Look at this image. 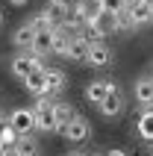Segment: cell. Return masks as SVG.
Masks as SVG:
<instances>
[{
  "instance_id": "16",
  "label": "cell",
  "mask_w": 153,
  "mask_h": 156,
  "mask_svg": "<svg viewBox=\"0 0 153 156\" xmlns=\"http://www.w3.org/2000/svg\"><path fill=\"white\" fill-rule=\"evenodd\" d=\"M136 133H138V139H144V141H153V109H141L136 118Z\"/></svg>"
},
{
  "instance_id": "4",
  "label": "cell",
  "mask_w": 153,
  "mask_h": 156,
  "mask_svg": "<svg viewBox=\"0 0 153 156\" xmlns=\"http://www.w3.org/2000/svg\"><path fill=\"white\" fill-rule=\"evenodd\" d=\"M6 124L18 133V136H30V133L35 130V115H33V109H27V106H18V109H12V112H9Z\"/></svg>"
},
{
  "instance_id": "25",
  "label": "cell",
  "mask_w": 153,
  "mask_h": 156,
  "mask_svg": "<svg viewBox=\"0 0 153 156\" xmlns=\"http://www.w3.org/2000/svg\"><path fill=\"white\" fill-rule=\"evenodd\" d=\"M0 24H3V12H0Z\"/></svg>"
},
{
  "instance_id": "2",
  "label": "cell",
  "mask_w": 153,
  "mask_h": 156,
  "mask_svg": "<svg viewBox=\"0 0 153 156\" xmlns=\"http://www.w3.org/2000/svg\"><path fill=\"white\" fill-rule=\"evenodd\" d=\"M33 115H35V130L38 133H56V124H53V97L50 94L35 97Z\"/></svg>"
},
{
  "instance_id": "10",
  "label": "cell",
  "mask_w": 153,
  "mask_h": 156,
  "mask_svg": "<svg viewBox=\"0 0 153 156\" xmlns=\"http://www.w3.org/2000/svg\"><path fill=\"white\" fill-rule=\"evenodd\" d=\"M112 88H118V83H115V80H91V83L85 86V100L97 106L103 97L112 91Z\"/></svg>"
},
{
  "instance_id": "21",
  "label": "cell",
  "mask_w": 153,
  "mask_h": 156,
  "mask_svg": "<svg viewBox=\"0 0 153 156\" xmlns=\"http://www.w3.org/2000/svg\"><path fill=\"white\" fill-rule=\"evenodd\" d=\"M53 3H62V6H68V9H71V6L76 3V0H53Z\"/></svg>"
},
{
  "instance_id": "5",
  "label": "cell",
  "mask_w": 153,
  "mask_h": 156,
  "mask_svg": "<svg viewBox=\"0 0 153 156\" xmlns=\"http://www.w3.org/2000/svg\"><path fill=\"white\" fill-rule=\"evenodd\" d=\"M85 62L91 68H109L115 62V53L106 41H88V53H85Z\"/></svg>"
},
{
  "instance_id": "27",
  "label": "cell",
  "mask_w": 153,
  "mask_h": 156,
  "mask_svg": "<svg viewBox=\"0 0 153 156\" xmlns=\"http://www.w3.org/2000/svg\"><path fill=\"white\" fill-rule=\"evenodd\" d=\"M150 156H153V147H150Z\"/></svg>"
},
{
  "instance_id": "7",
  "label": "cell",
  "mask_w": 153,
  "mask_h": 156,
  "mask_svg": "<svg viewBox=\"0 0 153 156\" xmlns=\"http://www.w3.org/2000/svg\"><path fill=\"white\" fill-rule=\"evenodd\" d=\"M133 97L141 109H153V74H141L133 83Z\"/></svg>"
},
{
  "instance_id": "20",
  "label": "cell",
  "mask_w": 153,
  "mask_h": 156,
  "mask_svg": "<svg viewBox=\"0 0 153 156\" xmlns=\"http://www.w3.org/2000/svg\"><path fill=\"white\" fill-rule=\"evenodd\" d=\"M103 156H127V153H124V150H121V147H109V150H106V153H103Z\"/></svg>"
},
{
  "instance_id": "23",
  "label": "cell",
  "mask_w": 153,
  "mask_h": 156,
  "mask_svg": "<svg viewBox=\"0 0 153 156\" xmlns=\"http://www.w3.org/2000/svg\"><path fill=\"white\" fill-rule=\"evenodd\" d=\"M3 127H6V118H3V115H0V133H3Z\"/></svg>"
},
{
  "instance_id": "24",
  "label": "cell",
  "mask_w": 153,
  "mask_h": 156,
  "mask_svg": "<svg viewBox=\"0 0 153 156\" xmlns=\"http://www.w3.org/2000/svg\"><path fill=\"white\" fill-rule=\"evenodd\" d=\"M68 156H85V153H80V150H71V153Z\"/></svg>"
},
{
  "instance_id": "17",
  "label": "cell",
  "mask_w": 153,
  "mask_h": 156,
  "mask_svg": "<svg viewBox=\"0 0 153 156\" xmlns=\"http://www.w3.org/2000/svg\"><path fill=\"white\" fill-rule=\"evenodd\" d=\"M41 71H44V68H41ZM41 71H33V74L24 80V88H27L33 97H44V94H47V86H44V74H41Z\"/></svg>"
},
{
  "instance_id": "6",
  "label": "cell",
  "mask_w": 153,
  "mask_h": 156,
  "mask_svg": "<svg viewBox=\"0 0 153 156\" xmlns=\"http://www.w3.org/2000/svg\"><path fill=\"white\" fill-rule=\"evenodd\" d=\"M97 109H100V115L106 118V121H115V118L127 109V100H124V94H121V88H112L109 94L97 103Z\"/></svg>"
},
{
  "instance_id": "11",
  "label": "cell",
  "mask_w": 153,
  "mask_h": 156,
  "mask_svg": "<svg viewBox=\"0 0 153 156\" xmlns=\"http://www.w3.org/2000/svg\"><path fill=\"white\" fill-rule=\"evenodd\" d=\"M30 53L44 59V56H50L53 53V30H35V38L30 44Z\"/></svg>"
},
{
  "instance_id": "19",
  "label": "cell",
  "mask_w": 153,
  "mask_h": 156,
  "mask_svg": "<svg viewBox=\"0 0 153 156\" xmlns=\"http://www.w3.org/2000/svg\"><path fill=\"white\" fill-rule=\"evenodd\" d=\"M0 141H3V147H12V144L18 141V133L6 124V127H3V133H0Z\"/></svg>"
},
{
  "instance_id": "22",
  "label": "cell",
  "mask_w": 153,
  "mask_h": 156,
  "mask_svg": "<svg viewBox=\"0 0 153 156\" xmlns=\"http://www.w3.org/2000/svg\"><path fill=\"white\" fill-rule=\"evenodd\" d=\"M9 3H12V6H24L27 0H9Z\"/></svg>"
},
{
  "instance_id": "15",
  "label": "cell",
  "mask_w": 153,
  "mask_h": 156,
  "mask_svg": "<svg viewBox=\"0 0 153 156\" xmlns=\"http://www.w3.org/2000/svg\"><path fill=\"white\" fill-rule=\"evenodd\" d=\"M12 150H15L18 156H38L41 153V144H38V139L30 133V136H18V141L12 144Z\"/></svg>"
},
{
  "instance_id": "18",
  "label": "cell",
  "mask_w": 153,
  "mask_h": 156,
  "mask_svg": "<svg viewBox=\"0 0 153 156\" xmlns=\"http://www.w3.org/2000/svg\"><path fill=\"white\" fill-rule=\"evenodd\" d=\"M85 53H88V41H85V38H71V47H68V53H65V59L85 62Z\"/></svg>"
},
{
  "instance_id": "8",
  "label": "cell",
  "mask_w": 153,
  "mask_h": 156,
  "mask_svg": "<svg viewBox=\"0 0 153 156\" xmlns=\"http://www.w3.org/2000/svg\"><path fill=\"white\" fill-rule=\"evenodd\" d=\"M44 86H47V94H62L65 86H68V77H65V71L62 68H50V65H44Z\"/></svg>"
},
{
  "instance_id": "1",
  "label": "cell",
  "mask_w": 153,
  "mask_h": 156,
  "mask_svg": "<svg viewBox=\"0 0 153 156\" xmlns=\"http://www.w3.org/2000/svg\"><path fill=\"white\" fill-rule=\"evenodd\" d=\"M44 68V62L38 59V56H33L30 50H18L15 56H12V62H9V71H12V77L15 80H21L24 83L33 71H41Z\"/></svg>"
},
{
  "instance_id": "14",
  "label": "cell",
  "mask_w": 153,
  "mask_h": 156,
  "mask_svg": "<svg viewBox=\"0 0 153 156\" xmlns=\"http://www.w3.org/2000/svg\"><path fill=\"white\" fill-rule=\"evenodd\" d=\"M74 115H76V109L68 103V100H53V124H56V133H59Z\"/></svg>"
},
{
  "instance_id": "13",
  "label": "cell",
  "mask_w": 153,
  "mask_h": 156,
  "mask_svg": "<svg viewBox=\"0 0 153 156\" xmlns=\"http://www.w3.org/2000/svg\"><path fill=\"white\" fill-rule=\"evenodd\" d=\"M41 12H44V18L53 24V30H56V27H62V24L71 18V9L62 6V3H53V0H47V6H44Z\"/></svg>"
},
{
  "instance_id": "9",
  "label": "cell",
  "mask_w": 153,
  "mask_h": 156,
  "mask_svg": "<svg viewBox=\"0 0 153 156\" xmlns=\"http://www.w3.org/2000/svg\"><path fill=\"white\" fill-rule=\"evenodd\" d=\"M100 12H103V3H100V0H76L74 6H71V15L80 18V21H85V24H91Z\"/></svg>"
},
{
  "instance_id": "3",
  "label": "cell",
  "mask_w": 153,
  "mask_h": 156,
  "mask_svg": "<svg viewBox=\"0 0 153 156\" xmlns=\"http://www.w3.org/2000/svg\"><path fill=\"white\" fill-rule=\"evenodd\" d=\"M59 136H65V141H74V144H83V141H88L91 139V124L85 121L83 115L76 112L74 118H71L65 127L59 130Z\"/></svg>"
},
{
  "instance_id": "12",
  "label": "cell",
  "mask_w": 153,
  "mask_h": 156,
  "mask_svg": "<svg viewBox=\"0 0 153 156\" xmlns=\"http://www.w3.org/2000/svg\"><path fill=\"white\" fill-rule=\"evenodd\" d=\"M33 38H35V27L30 24V21L18 24V27H15V33H12V44H15L18 50H30Z\"/></svg>"
},
{
  "instance_id": "26",
  "label": "cell",
  "mask_w": 153,
  "mask_h": 156,
  "mask_svg": "<svg viewBox=\"0 0 153 156\" xmlns=\"http://www.w3.org/2000/svg\"><path fill=\"white\" fill-rule=\"evenodd\" d=\"M0 150H3V141H0Z\"/></svg>"
}]
</instances>
